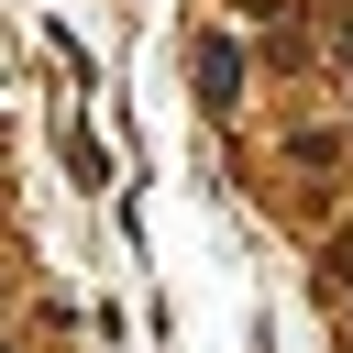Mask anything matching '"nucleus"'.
Listing matches in <instances>:
<instances>
[{
	"label": "nucleus",
	"instance_id": "1",
	"mask_svg": "<svg viewBox=\"0 0 353 353\" xmlns=\"http://www.w3.org/2000/svg\"><path fill=\"white\" fill-rule=\"evenodd\" d=\"M199 99H210V110H232V99H243V55H232L221 33L199 44Z\"/></svg>",
	"mask_w": 353,
	"mask_h": 353
},
{
	"label": "nucleus",
	"instance_id": "2",
	"mask_svg": "<svg viewBox=\"0 0 353 353\" xmlns=\"http://www.w3.org/2000/svg\"><path fill=\"white\" fill-rule=\"evenodd\" d=\"M342 66H353V11H342Z\"/></svg>",
	"mask_w": 353,
	"mask_h": 353
}]
</instances>
